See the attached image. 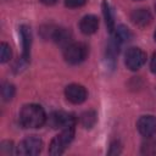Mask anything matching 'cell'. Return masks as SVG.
<instances>
[{"instance_id":"6da1fadb","label":"cell","mask_w":156,"mask_h":156,"mask_svg":"<svg viewBox=\"0 0 156 156\" xmlns=\"http://www.w3.org/2000/svg\"><path fill=\"white\" fill-rule=\"evenodd\" d=\"M45 111L37 104L26 105L20 112V122L24 128H39L45 123Z\"/></svg>"},{"instance_id":"7a4b0ae2","label":"cell","mask_w":156,"mask_h":156,"mask_svg":"<svg viewBox=\"0 0 156 156\" xmlns=\"http://www.w3.org/2000/svg\"><path fill=\"white\" fill-rule=\"evenodd\" d=\"M73 136H74V127L62 129V132L51 140L49 145V154L54 156L61 155L65 151L66 146L72 141Z\"/></svg>"},{"instance_id":"3957f363","label":"cell","mask_w":156,"mask_h":156,"mask_svg":"<svg viewBox=\"0 0 156 156\" xmlns=\"http://www.w3.org/2000/svg\"><path fill=\"white\" fill-rule=\"evenodd\" d=\"M88 48L83 43H71L65 48L63 56L65 60L71 65H78L87 58Z\"/></svg>"},{"instance_id":"277c9868","label":"cell","mask_w":156,"mask_h":156,"mask_svg":"<svg viewBox=\"0 0 156 156\" xmlns=\"http://www.w3.org/2000/svg\"><path fill=\"white\" fill-rule=\"evenodd\" d=\"M41 147H43L41 139L35 135H30L20 143L17 147V154L24 156H34L41 151Z\"/></svg>"},{"instance_id":"5b68a950","label":"cell","mask_w":156,"mask_h":156,"mask_svg":"<svg viewBox=\"0 0 156 156\" xmlns=\"http://www.w3.org/2000/svg\"><path fill=\"white\" fill-rule=\"evenodd\" d=\"M146 61V54L139 48H130L126 54V66L130 71L139 69Z\"/></svg>"},{"instance_id":"8992f818","label":"cell","mask_w":156,"mask_h":156,"mask_svg":"<svg viewBox=\"0 0 156 156\" xmlns=\"http://www.w3.org/2000/svg\"><path fill=\"white\" fill-rule=\"evenodd\" d=\"M49 124L52 128H69V127H74L76 124V118L73 117V115L67 113V112H54L50 117H49Z\"/></svg>"},{"instance_id":"52a82bcc","label":"cell","mask_w":156,"mask_h":156,"mask_svg":"<svg viewBox=\"0 0 156 156\" xmlns=\"http://www.w3.org/2000/svg\"><path fill=\"white\" fill-rule=\"evenodd\" d=\"M65 95L72 104H82L83 101H85L88 93L87 89L80 84H69L65 89Z\"/></svg>"},{"instance_id":"ba28073f","label":"cell","mask_w":156,"mask_h":156,"mask_svg":"<svg viewBox=\"0 0 156 156\" xmlns=\"http://www.w3.org/2000/svg\"><path fill=\"white\" fill-rule=\"evenodd\" d=\"M136 127L141 135L150 138L156 132V117L151 115L141 116L136 122Z\"/></svg>"},{"instance_id":"9c48e42d","label":"cell","mask_w":156,"mask_h":156,"mask_svg":"<svg viewBox=\"0 0 156 156\" xmlns=\"http://www.w3.org/2000/svg\"><path fill=\"white\" fill-rule=\"evenodd\" d=\"M98 27H99V20L94 15H87V16H84L80 20V23H79V28H80L82 33H84L87 35L94 34L98 30Z\"/></svg>"},{"instance_id":"30bf717a","label":"cell","mask_w":156,"mask_h":156,"mask_svg":"<svg viewBox=\"0 0 156 156\" xmlns=\"http://www.w3.org/2000/svg\"><path fill=\"white\" fill-rule=\"evenodd\" d=\"M130 20L134 24H136L139 27H145L151 22L152 16L147 9H138L132 12Z\"/></svg>"},{"instance_id":"8fae6325","label":"cell","mask_w":156,"mask_h":156,"mask_svg":"<svg viewBox=\"0 0 156 156\" xmlns=\"http://www.w3.org/2000/svg\"><path fill=\"white\" fill-rule=\"evenodd\" d=\"M51 38L54 39V41L61 46H68L71 44V39H72V33L66 29V28H55L52 30Z\"/></svg>"},{"instance_id":"7c38bea8","label":"cell","mask_w":156,"mask_h":156,"mask_svg":"<svg viewBox=\"0 0 156 156\" xmlns=\"http://www.w3.org/2000/svg\"><path fill=\"white\" fill-rule=\"evenodd\" d=\"M21 37H22V46H23V60L28 61L30 54V45H32V33L30 28L27 26H21L20 28Z\"/></svg>"},{"instance_id":"4fadbf2b","label":"cell","mask_w":156,"mask_h":156,"mask_svg":"<svg viewBox=\"0 0 156 156\" xmlns=\"http://www.w3.org/2000/svg\"><path fill=\"white\" fill-rule=\"evenodd\" d=\"M113 32H115V38H113V39H115L117 43H119V44L127 43V41H129V40L132 39V32H130L126 26H123V24L116 27Z\"/></svg>"},{"instance_id":"5bb4252c","label":"cell","mask_w":156,"mask_h":156,"mask_svg":"<svg viewBox=\"0 0 156 156\" xmlns=\"http://www.w3.org/2000/svg\"><path fill=\"white\" fill-rule=\"evenodd\" d=\"M102 12H104V17H105V22H106L108 32L113 33V30H115V21H113V16H112L111 9H110V6H108V4L106 1L102 2Z\"/></svg>"},{"instance_id":"9a60e30c","label":"cell","mask_w":156,"mask_h":156,"mask_svg":"<svg viewBox=\"0 0 156 156\" xmlns=\"http://www.w3.org/2000/svg\"><path fill=\"white\" fill-rule=\"evenodd\" d=\"M80 122L83 127L85 128H91L95 122H96V113L95 111H87L80 116Z\"/></svg>"},{"instance_id":"2e32d148","label":"cell","mask_w":156,"mask_h":156,"mask_svg":"<svg viewBox=\"0 0 156 156\" xmlns=\"http://www.w3.org/2000/svg\"><path fill=\"white\" fill-rule=\"evenodd\" d=\"M11 56H12V51H11L10 45L6 43H1L0 44V61L5 63L11 58Z\"/></svg>"},{"instance_id":"e0dca14e","label":"cell","mask_w":156,"mask_h":156,"mask_svg":"<svg viewBox=\"0 0 156 156\" xmlns=\"http://www.w3.org/2000/svg\"><path fill=\"white\" fill-rule=\"evenodd\" d=\"M1 95H2V99L5 101H9L13 98L15 95V87L10 83H5L1 88Z\"/></svg>"},{"instance_id":"ac0fdd59","label":"cell","mask_w":156,"mask_h":156,"mask_svg":"<svg viewBox=\"0 0 156 156\" xmlns=\"http://www.w3.org/2000/svg\"><path fill=\"white\" fill-rule=\"evenodd\" d=\"M87 2V0H65V5L69 9H76L80 7Z\"/></svg>"},{"instance_id":"d6986e66","label":"cell","mask_w":156,"mask_h":156,"mask_svg":"<svg viewBox=\"0 0 156 156\" xmlns=\"http://www.w3.org/2000/svg\"><path fill=\"white\" fill-rule=\"evenodd\" d=\"M150 68H151L152 73H156V52L152 55V58H151V62H150Z\"/></svg>"},{"instance_id":"ffe728a7","label":"cell","mask_w":156,"mask_h":156,"mask_svg":"<svg viewBox=\"0 0 156 156\" xmlns=\"http://www.w3.org/2000/svg\"><path fill=\"white\" fill-rule=\"evenodd\" d=\"M44 5H54V4H56V1L57 0H40Z\"/></svg>"},{"instance_id":"44dd1931","label":"cell","mask_w":156,"mask_h":156,"mask_svg":"<svg viewBox=\"0 0 156 156\" xmlns=\"http://www.w3.org/2000/svg\"><path fill=\"white\" fill-rule=\"evenodd\" d=\"M155 40H156V32H155Z\"/></svg>"},{"instance_id":"7402d4cb","label":"cell","mask_w":156,"mask_h":156,"mask_svg":"<svg viewBox=\"0 0 156 156\" xmlns=\"http://www.w3.org/2000/svg\"><path fill=\"white\" fill-rule=\"evenodd\" d=\"M155 10H156V4H155Z\"/></svg>"}]
</instances>
